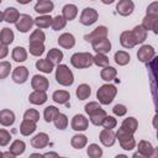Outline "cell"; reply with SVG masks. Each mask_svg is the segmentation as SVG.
<instances>
[{"label": "cell", "mask_w": 158, "mask_h": 158, "mask_svg": "<svg viewBox=\"0 0 158 158\" xmlns=\"http://www.w3.org/2000/svg\"><path fill=\"white\" fill-rule=\"evenodd\" d=\"M68 117H67V115H64V114H58L57 116H56V118L53 120V123H54V126H56V128H58V130H65L67 128V126H68Z\"/></svg>", "instance_id": "b9f144b4"}, {"label": "cell", "mask_w": 158, "mask_h": 158, "mask_svg": "<svg viewBox=\"0 0 158 158\" xmlns=\"http://www.w3.org/2000/svg\"><path fill=\"white\" fill-rule=\"evenodd\" d=\"M42 157H58V153H53V152H48L42 154Z\"/></svg>", "instance_id": "6f0895ef"}, {"label": "cell", "mask_w": 158, "mask_h": 158, "mask_svg": "<svg viewBox=\"0 0 158 158\" xmlns=\"http://www.w3.org/2000/svg\"><path fill=\"white\" fill-rule=\"evenodd\" d=\"M59 114V110L56 107V106H47L43 111V118L46 122H53V120L56 118V116Z\"/></svg>", "instance_id": "f35d334b"}, {"label": "cell", "mask_w": 158, "mask_h": 158, "mask_svg": "<svg viewBox=\"0 0 158 158\" xmlns=\"http://www.w3.org/2000/svg\"><path fill=\"white\" fill-rule=\"evenodd\" d=\"M15 25H16V30L19 32L26 33V32H28L32 28V26L35 25V22H33V19L30 15H27V14H20V16H19L17 21L15 22Z\"/></svg>", "instance_id": "5b68a950"}, {"label": "cell", "mask_w": 158, "mask_h": 158, "mask_svg": "<svg viewBox=\"0 0 158 158\" xmlns=\"http://www.w3.org/2000/svg\"><path fill=\"white\" fill-rule=\"evenodd\" d=\"M67 25V20L62 16V15H57L56 17H52V23H51V27L54 30V31H59V30H63Z\"/></svg>", "instance_id": "7bdbcfd3"}, {"label": "cell", "mask_w": 158, "mask_h": 158, "mask_svg": "<svg viewBox=\"0 0 158 158\" xmlns=\"http://www.w3.org/2000/svg\"><path fill=\"white\" fill-rule=\"evenodd\" d=\"M99 139L100 142L105 146V147H112L116 142V136H115V132L112 130H109V128H104L101 132H100V136H99Z\"/></svg>", "instance_id": "9a60e30c"}, {"label": "cell", "mask_w": 158, "mask_h": 158, "mask_svg": "<svg viewBox=\"0 0 158 158\" xmlns=\"http://www.w3.org/2000/svg\"><path fill=\"white\" fill-rule=\"evenodd\" d=\"M70 126H72V130H74V131H78V132L85 131L89 127V120L84 115L77 114V115L73 116L72 122H70Z\"/></svg>", "instance_id": "52a82bcc"}, {"label": "cell", "mask_w": 158, "mask_h": 158, "mask_svg": "<svg viewBox=\"0 0 158 158\" xmlns=\"http://www.w3.org/2000/svg\"><path fill=\"white\" fill-rule=\"evenodd\" d=\"M147 15H156V16H158V2L157 1L152 2L151 5H148V7H147Z\"/></svg>", "instance_id": "11a10c76"}, {"label": "cell", "mask_w": 158, "mask_h": 158, "mask_svg": "<svg viewBox=\"0 0 158 158\" xmlns=\"http://www.w3.org/2000/svg\"><path fill=\"white\" fill-rule=\"evenodd\" d=\"M23 118L37 122V121L40 120V112H38L36 109H28V110L25 111V114H23Z\"/></svg>", "instance_id": "f907efd6"}, {"label": "cell", "mask_w": 158, "mask_h": 158, "mask_svg": "<svg viewBox=\"0 0 158 158\" xmlns=\"http://www.w3.org/2000/svg\"><path fill=\"white\" fill-rule=\"evenodd\" d=\"M38 1H40V0H38Z\"/></svg>", "instance_id": "003e7915"}, {"label": "cell", "mask_w": 158, "mask_h": 158, "mask_svg": "<svg viewBox=\"0 0 158 158\" xmlns=\"http://www.w3.org/2000/svg\"><path fill=\"white\" fill-rule=\"evenodd\" d=\"M86 153L90 158H100L102 156V149L99 144L91 143V144H89V147L86 149Z\"/></svg>", "instance_id": "ee69618b"}, {"label": "cell", "mask_w": 158, "mask_h": 158, "mask_svg": "<svg viewBox=\"0 0 158 158\" xmlns=\"http://www.w3.org/2000/svg\"><path fill=\"white\" fill-rule=\"evenodd\" d=\"M91 47L96 53H109L111 51V42L110 40H107V37H102V38H98L94 40L91 42Z\"/></svg>", "instance_id": "ba28073f"}, {"label": "cell", "mask_w": 158, "mask_h": 158, "mask_svg": "<svg viewBox=\"0 0 158 158\" xmlns=\"http://www.w3.org/2000/svg\"><path fill=\"white\" fill-rule=\"evenodd\" d=\"M156 57V49L151 44H143L137 52V58L142 63H149Z\"/></svg>", "instance_id": "8992f818"}, {"label": "cell", "mask_w": 158, "mask_h": 158, "mask_svg": "<svg viewBox=\"0 0 158 158\" xmlns=\"http://www.w3.org/2000/svg\"><path fill=\"white\" fill-rule=\"evenodd\" d=\"M131 33H132V36H133V38H135L136 44H141V43H143V42L147 40V31H146L141 25L135 26L133 30L131 31Z\"/></svg>", "instance_id": "cb8c5ba5"}, {"label": "cell", "mask_w": 158, "mask_h": 158, "mask_svg": "<svg viewBox=\"0 0 158 158\" xmlns=\"http://www.w3.org/2000/svg\"><path fill=\"white\" fill-rule=\"evenodd\" d=\"M30 42H41V43H44V40H46V35L44 32L41 30V28H37L35 30L31 36H30Z\"/></svg>", "instance_id": "f6af8a7d"}, {"label": "cell", "mask_w": 158, "mask_h": 158, "mask_svg": "<svg viewBox=\"0 0 158 158\" xmlns=\"http://www.w3.org/2000/svg\"><path fill=\"white\" fill-rule=\"evenodd\" d=\"M120 44L123 47V48H133L136 46V42H135V38L131 33V31H123L121 35H120Z\"/></svg>", "instance_id": "44dd1931"}, {"label": "cell", "mask_w": 158, "mask_h": 158, "mask_svg": "<svg viewBox=\"0 0 158 158\" xmlns=\"http://www.w3.org/2000/svg\"><path fill=\"white\" fill-rule=\"evenodd\" d=\"M100 109H101L100 102H96V101H90V102H88V104L84 106V110H85V112H86L89 116L93 115L94 112L99 111Z\"/></svg>", "instance_id": "c3c4849f"}, {"label": "cell", "mask_w": 158, "mask_h": 158, "mask_svg": "<svg viewBox=\"0 0 158 158\" xmlns=\"http://www.w3.org/2000/svg\"><path fill=\"white\" fill-rule=\"evenodd\" d=\"M35 11L40 15H48L53 11L54 9V4L51 0H40L36 5H35Z\"/></svg>", "instance_id": "e0dca14e"}, {"label": "cell", "mask_w": 158, "mask_h": 158, "mask_svg": "<svg viewBox=\"0 0 158 158\" xmlns=\"http://www.w3.org/2000/svg\"><path fill=\"white\" fill-rule=\"evenodd\" d=\"M36 128H37V126H36L35 121L23 118V121L20 125V133L22 136H30V135H32L36 131Z\"/></svg>", "instance_id": "603a6c76"}, {"label": "cell", "mask_w": 158, "mask_h": 158, "mask_svg": "<svg viewBox=\"0 0 158 158\" xmlns=\"http://www.w3.org/2000/svg\"><path fill=\"white\" fill-rule=\"evenodd\" d=\"M70 64L77 69H85L93 65V54L89 52H77L70 57Z\"/></svg>", "instance_id": "3957f363"}, {"label": "cell", "mask_w": 158, "mask_h": 158, "mask_svg": "<svg viewBox=\"0 0 158 158\" xmlns=\"http://www.w3.org/2000/svg\"><path fill=\"white\" fill-rule=\"evenodd\" d=\"M146 31H153L156 35L158 33V16L156 15H147L142 20L141 25Z\"/></svg>", "instance_id": "30bf717a"}, {"label": "cell", "mask_w": 158, "mask_h": 158, "mask_svg": "<svg viewBox=\"0 0 158 158\" xmlns=\"http://www.w3.org/2000/svg\"><path fill=\"white\" fill-rule=\"evenodd\" d=\"M7 54H9V48H7V46L0 43V59H4Z\"/></svg>", "instance_id": "9f6ffc18"}, {"label": "cell", "mask_w": 158, "mask_h": 158, "mask_svg": "<svg viewBox=\"0 0 158 158\" xmlns=\"http://www.w3.org/2000/svg\"><path fill=\"white\" fill-rule=\"evenodd\" d=\"M91 1H94V0H91Z\"/></svg>", "instance_id": "03108f58"}, {"label": "cell", "mask_w": 158, "mask_h": 158, "mask_svg": "<svg viewBox=\"0 0 158 158\" xmlns=\"http://www.w3.org/2000/svg\"><path fill=\"white\" fill-rule=\"evenodd\" d=\"M118 142H120L121 148L125 149V151H132L136 147V139H135L133 136L132 137H128V138H125L122 141H118Z\"/></svg>", "instance_id": "bcb514c9"}, {"label": "cell", "mask_w": 158, "mask_h": 158, "mask_svg": "<svg viewBox=\"0 0 158 158\" xmlns=\"http://www.w3.org/2000/svg\"><path fill=\"white\" fill-rule=\"evenodd\" d=\"M101 2L105 4V5H111V4L115 2V0H101Z\"/></svg>", "instance_id": "94428289"}, {"label": "cell", "mask_w": 158, "mask_h": 158, "mask_svg": "<svg viewBox=\"0 0 158 158\" xmlns=\"http://www.w3.org/2000/svg\"><path fill=\"white\" fill-rule=\"evenodd\" d=\"M1 21H4V12L0 11V22H1Z\"/></svg>", "instance_id": "6125c7cd"}, {"label": "cell", "mask_w": 158, "mask_h": 158, "mask_svg": "<svg viewBox=\"0 0 158 158\" xmlns=\"http://www.w3.org/2000/svg\"><path fill=\"white\" fill-rule=\"evenodd\" d=\"M69 99H70V94L67 90H56L52 95V100L56 104H59V105L67 104L69 101Z\"/></svg>", "instance_id": "d4e9b609"}, {"label": "cell", "mask_w": 158, "mask_h": 158, "mask_svg": "<svg viewBox=\"0 0 158 158\" xmlns=\"http://www.w3.org/2000/svg\"><path fill=\"white\" fill-rule=\"evenodd\" d=\"M48 96L46 94V91H41V90H33L30 95H28V101L33 105H43L47 101Z\"/></svg>", "instance_id": "ffe728a7"}, {"label": "cell", "mask_w": 158, "mask_h": 158, "mask_svg": "<svg viewBox=\"0 0 158 158\" xmlns=\"http://www.w3.org/2000/svg\"><path fill=\"white\" fill-rule=\"evenodd\" d=\"M0 157H2V153H1V152H0Z\"/></svg>", "instance_id": "be15d7a7"}, {"label": "cell", "mask_w": 158, "mask_h": 158, "mask_svg": "<svg viewBox=\"0 0 158 158\" xmlns=\"http://www.w3.org/2000/svg\"><path fill=\"white\" fill-rule=\"evenodd\" d=\"M63 57H64V54H63V52L60 51V49H58V48H52V49H49V52L47 53V59H49L54 65H58V64H60V62L63 60Z\"/></svg>", "instance_id": "4dcf8cb0"}, {"label": "cell", "mask_w": 158, "mask_h": 158, "mask_svg": "<svg viewBox=\"0 0 158 158\" xmlns=\"http://www.w3.org/2000/svg\"><path fill=\"white\" fill-rule=\"evenodd\" d=\"M1 1H2V0H0V4H1Z\"/></svg>", "instance_id": "e7e4bbea"}, {"label": "cell", "mask_w": 158, "mask_h": 158, "mask_svg": "<svg viewBox=\"0 0 158 158\" xmlns=\"http://www.w3.org/2000/svg\"><path fill=\"white\" fill-rule=\"evenodd\" d=\"M75 95H77V98H78L79 100H86V99H89L90 95H91V88H90L88 84L83 83V84L78 85V88H77V90H75Z\"/></svg>", "instance_id": "1f68e13d"}, {"label": "cell", "mask_w": 158, "mask_h": 158, "mask_svg": "<svg viewBox=\"0 0 158 158\" xmlns=\"http://www.w3.org/2000/svg\"><path fill=\"white\" fill-rule=\"evenodd\" d=\"M10 70H11V63L10 62H7V60L0 62V80L7 78L10 74Z\"/></svg>", "instance_id": "7dc6e473"}, {"label": "cell", "mask_w": 158, "mask_h": 158, "mask_svg": "<svg viewBox=\"0 0 158 158\" xmlns=\"http://www.w3.org/2000/svg\"><path fill=\"white\" fill-rule=\"evenodd\" d=\"M117 94V89L114 84H104L96 91V99L101 105H109L114 101Z\"/></svg>", "instance_id": "6da1fadb"}, {"label": "cell", "mask_w": 158, "mask_h": 158, "mask_svg": "<svg viewBox=\"0 0 158 158\" xmlns=\"http://www.w3.org/2000/svg\"><path fill=\"white\" fill-rule=\"evenodd\" d=\"M36 68H37L40 72L44 73V74H49V73H52V70H53V68H54V64H53L49 59H47V58H44V59H37V62H36Z\"/></svg>", "instance_id": "484cf974"}, {"label": "cell", "mask_w": 158, "mask_h": 158, "mask_svg": "<svg viewBox=\"0 0 158 158\" xmlns=\"http://www.w3.org/2000/svg\"><path fill=\"white\" fill-rule=\"evenodd\" d=\"M25 149H26V143H25L23 141H21V139H15V141L10 144V148H9V151H10L15 157L23 154Z\"/></svg>", "instance_id": "d6a6232c"}, {"label": "cell", "mask_w": 158, "mask_h": 158, "mask_svg": "<svg viewBox=\"0 0 158 158\" xmlns=\"http://www.w3.org/2000/svg\"><path fill=\"white\" fill-rule=\"evenodd\" d=\"M56 80L63 86H70L74 83V74L65 64H58L56 69Z\"/></svg>", "instance_id": "7a4b0ae2"}, {"label": "cell", "mask_w": 158, "mask_h": 158, "mask_svg": "<svg viewBox=\"0 0 158 158\" xmlns=\"http://www.w3.org/2000/svg\"><path fill=\"white\" fill-rule=\"evenodd\" d=\"M78 15V7L74 4H67L62 9V16L67 21H73Z\"/></svg>", "instance_id": "7402d4cb"}, {"label": "cell", "mask_w": 158, "mask_h": 158, "mask_svg": "<svg viewBox=\"0 0 158 158\" xmlns=\"http://www.w3.org/2000/svg\"><path fill=\"white\" fill-rule=\"evenodd\" d=\"M27 79H28V69L26 67L20 65L12 70V80L16 84H23L27 81Z\"/></svg>", "instance_id": "4fadbf2b"}, {"label": "cell", "mask_w": 158, "mask_h": 158, "mask_svg": "<svg viewBox=\"0 0 158 158\" xmlns=\"http://www.w3.org/2000/svg\"><path fill=\"white\" fill-rule=\"evenodd\" d=\"M30 47H28V51L32 56L35 57H41L43 53H44V44L41 43V42H28Z\"/></svg>", "instance_id": "74e56055"}, {"label": "cell", "mask_w": 158, "mask_h": 158, "mask_svg": "<svg viewBox=\"0 0 158 158\" xmlns=\"http://www.w3.org/2000/svg\"><path fill=\"white\" fill-rule=\"evenodd\" d=\"M121 127L125 128L126 131L131 132V133H135L137 131V128H138V121L135 117H127V118H125L122 121Z\"/></svg>", "instance_id": "8d00e7d4"}, {"label": "cell", "mask_w": 158, "mask_h": 158, "mask_svg": "<svg viewBox=\"0 0 158 158\" xmlns=\"http://www.w3.org/2000/svg\"><path fill=\"white\" fill-rule=\"evenodd\" d=\"M48 143H49V137L44 132H40L33 138H31V146L33 148H36V149L46 148L48 146Z\"/></svg>", "instance_id": "2e32d148"}, {"label": "cell", "mask_w": 158, "mask_h": 158, "mask_svg": "<svg viewBox=\"0 0 158 158\" xmlns=\"http://www.w3.org/2000/svg\"><path fill=\"white\" fill-rule=\"evenodd\" d=\"M93 64H95L96 67L104 68L110 64V60L105 53H96L95 56H93Z\"/></svg>", "instance_id": "60d3db41"}, {"label": "cell", "mask_w": 158, "mask_h": 158, "mask_svg": "<svg viewBox=\"0 0 158 158\" xmlns=\"http://www.w3.org/2000/svg\"><path fill=\"white\" fill-rule=\"evenodd\" d=\"M107 33H109V30L106 26H98L96 28H94L90 33L85 35L84 36V40L86 42H93L94 40H98V38H102V37H107Z\"/></svg>", "instance_id": "5bb4252c"}, {"label": "cell", "mask_w": 158, "mask_h": 158, "mask_svg": "<svg viewBox=\"0 0 158 158\" xmlns=\"http://www.w3.org/2000/svg\"><path fill=\"white\" fill-rule=\"evenodd\" d=\"M15 122V114L14 111L9 110V109H2L0 110V125L9 127L12 126Z\"/></svg>", "instance_id": "d6986e66"}, {"label": "cell", "mask_w": 158, "mask_h": 158, "mask_svg": "<svg viewBox=\"0 0 158 158\" xmlns=\"http://www.w3.org/2000/svg\"><path fill=\"white\" fill-rule=\"evenodd\" d=\"M115 136H116V139H118V141H122V139H125V138L132 137V136H133V133H131V132L126 131L125 128L120 127V128H118V130L115 132Z\"/></svg>", "instance_id": "db71d44e"}, {"label": "cell", "mask_w": 158, "mask_h": 158, "mask_svg": "<svg viewBox=\"0 0 158 158\" xmlns=\"http://www.w3.org/2000/svg\"><path fill=\"white\" fill-rule=\"evenodd\" d=\"M2 157H10V158H14L15 156L9 151V152H5V153H2Z\"/></svg>", "instance_id": "91938a15"}, {"label": "cell", "mask_w": 158, "mask_h": 158, "mask_svg": "<svg viewBox=\"0 0 158 158\" xmlns=\"http://www.w3.org/2000/svg\"><path fill=\"white\" fill-rule=\"evenodd\" d=\"M31 86L33 90H41V91H46L49 88V81L46 77L36 74L32 77L31 79Z\"/></svg>", "instance_id": "8fae6325"}, {"label": "cell", "mask_w": 158, "mask_h": 158, "mask_svg": "<svg viewBox=\"0 0 158 158\" xmlns=\"http://www.w3.org/2000/svg\"><path fill=\"white\" fill-rule=\"evenodd\" d=\"M33 22L38 28H47L52 23V16L51 15H40L36 19H33Z\"/></svg>", "instance_id": "e575fe53"}, {"label": "cell", "mask_w": 158, "mask_h": 158, "mask_svg": "<svg viewBox=\"0 0 158 158\" xmlns=\"http://www.w3.org/2000/svg\"><path fill=\"white\" fill-rule=\"evenodd\" d=\"M88 143V137L85 135H81V133H78V135H74L70 139V144L73 148L75 149H81L86 146Z\"/></svg>", "instance_id": "f1b7e54d"}, {"label": "cell", "mask_w": 158, "mask_h": 158, "mask_svg": "<svg viewBox=\"0 0 158 158\" xmlns=\"http://www.w3.org/2000/svg\"><path fill=\"white\" fill-rule=\"evenodd\" d=\"M99 19V14L95 9L93 7H85L81 14H80V17H79V21L81 25L84 26H91L94 25Z\"/></svg>", "instance_id": "277c9868"}, {"label": "cell", "mask_w": 158, "mask_h": 158, "mask_svg": "<svg viewBox=\"0 0 158 158\" xmlns=\"http://www.w3.org/2000/svg\"><path fill=\"white\" fill-rule=\"evenodd\" d=\"M58 44L65 49H70L75 46V37L69 32H64L58 37Z\"/></svg>", "instance_id": "ac0fdd59"}, {"label": "cell", "mask_w": 158, "mask_h": 158, "mask_svg": "<svg viewBox=\"0 0 158 158\" xmlns=\"http://www.w3.org/2000/svg\"><path fill=\"white\" fill-rule=\"evenodd\" d=\"M14 40H15V35H14L12 30L9 27H4L0 32V43L9 46L14 42Z\"/></svg>", "instance_id": "f546056e"}, {"label": "cell", "mask_w": 158, "mask_h": 158, "mask_svg": "<svg viewBox=\"0 0 158 158\" xmlns=\"http://www.w3.org/2000/svg\"><path fill=\"white\" fill-rule=\"evenodd\" d=\"M135 10V4L132 0H118L116 4V11L121 16H130Z\"/></svg>", "instance_id": "9c48e42d"}, {"label": "cell", "mask_w": 158, "mask_h": 158, "mask_svg": "<svg viewBox=\"0 0 158 158\" xmlns=\"http://www.w3.org/2000/svg\"><path fill=\"white\" fill-rule=\"evenodd\" d=\"M11 57H12V59H14L15 62L22 63V62H25V60L27 59V51H26L23 47L17 46V47H15V48L12 49Z\"/></svg>", "instance_id": "836d02e7"}, {"label": "cell", "mask_w": 158, "mask_h": 158, "mask_svg": "<svg viewBox=\"0 0 158 158\" xmlns=\"http://www.w3.org/2000/svg\"><path fill=\"white\" fill-rule=\"evenodd\" d=\"M101 126L104 127V128H109V130H112V128H115L116 126H117V120L114 117V116H105V118H104V121H102V123H101Z\"/></svg>", "instance_id": "681fc988"}, {"label": "cell", "mask_w": 158, "mask_h": 158, "mask_svg": "<svg viewBox=\"0 0 158 158\" xmlns=\"http://www.w3.org/2000/svg\"><path fill=\"white\" fill-rule=\"evenodd\" d=\"M19 4H21V5H27V4H30L32 0H16Z\"/></svg>", "instance_id": "680465c9"}, {"label": "cell", "mask_w": 158, "mask_h": 158, "mask_svg": "<svg viewBox=\"0 0 158 158\" xmlns=\"http://www.w3.org/2000/svg\"><path fill=\"white\" fill-rule=\"evenodd\" d=\"M105 116H106L105 110H104V109H100L99 111H96V112H94L93 115H90V116H89V120H90V122H91L94 126H101V123H102Z\"/></svg>", "instance_id": "ab89813d"}, {"label": "cell", "mask_w": 158, "mask_h": 158, "mask_svg": "<svg viewBox=\"0 0 158 158\" xmlns=\"http://www.w3.org/2000/svg\"><path fill=\"white\" fill-rule=\"evenodd\" d=\"M137 151L141 154V157H143V158H151L154 156V148H153L152 143L149 141H146V139H141L138 142Z\"/></svg>", "instance_id": "7c38bea8"}, {"label": "cell", "mask_w": 158, "mask_h": 158, "mask_svg": "<svg viewBox=\"0 0 158 158\" xmlns=\"http://www.w3.org/2000/svg\"><path fill=\"white\" fill-rule=\"evenodd\" d=\"M112 112H114L115 116L121 117V116H125V115L127 114V107H126L123 104H116V105L112 107Z\"/></svg>", "instance_id": "f5cc1de1"}, {"label": "cell", "mask_w": 158, "mask_h": 158, "mask_svg": "<svg viewBox=\"0 0 158 158\" xmlns=\"http://www.w3.org/2000/svg\"><path fill=\"white\" fill-rule=\"evenodd\" d=\"M19 16H20V12L16 7L10 6V7L5 9V11H4V21H6L7 23H15L17 21Z\"/></svg>", "instance_id": "4316f807"}, {"label": "cell", "mask_w": 158, "mask_h": 158, "mask_svg": "<svg viewBox=\"0 0 158 158\" xmlns=\"http://www.w3.org/2000/svg\"><path fill=\"white\" fill-rule=\"evenodd\" d=\"M11 141V135L9 131L4 130V128H0V147H5L10 143Z\"/></svg>", "instance_id": "816d5d0a"}, {"label": "cell", "mask_w": 158, "mask_h": 158, "mask_svg": "<svg viewBox=\"0 0 158 158\" xmlns=\"http://www.w3.org/2000/svg\"><path fill=\"white\" fill-rule=\"evenodd\" d=\"M114 59H115V63L116 64L123 67V65H126V64L130 63L131 57H130V54L126 51H117L115 53V56H114Z\"/></svg>", "instance_id": "d590c367"}, {"label": "cell", "mask_w": 158, "mask_h": 158, "mask_svg": "<svg viewBox=\"0 0 158 158\" xmlns=\"http://www.w3.org/2000/svg\"><path fill=\"white\" fill-rule=\"evenodd\" d=\"M116 75H117V70L114 67H111L110 64L106 65V67H104V69H101V72H100L101 79L105 80V81H109V83L112 81L116 78Z\"/></svg>", "instance_id": "83f0119b"}]
</instances>
